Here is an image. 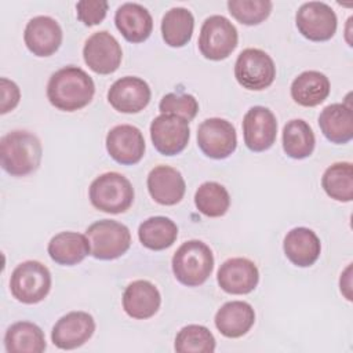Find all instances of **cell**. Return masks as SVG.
<instances>
[{
    "label": "cell",
    "instance_id": "ac0fdd59",
    "mask_svg": "<svg viewBox=\"0 0 353 353\" xmlns=\"http://www.w3.org/2000/svg\"><path fill=\"white\" fill-rule=\"evenodd\" d=\"M23 40L33 55L50 57L62 44V29L54 18L39 15L26 23Z\"/></svg>",
    "mask_w": 353,
    "mask_h": 353
},
{
    "label": "cell",
    "instance_id": "5bb4252c",
    "mask_svg": "<svg viewBox=\"0 0 353 353\" xmlns=\"http://www.w3.org/2000/svg\"><path fill=\"white\" fill-rule=\"evenodd\" d=\"M95 331L94 317L81 310L62 316L51 331L52 343L63 350H72L84 345Z\"/></svg>",
    "mask_w": 353,
    "mask_h": 353
},
{
    "label": "cell",
    "instance_id": "d6986e66",
    "mask_svg": "<svg viewBox=\"0 0 353 353\" xmlns=\"http://www.w3.org/2000/svg\"><path fill=\"white\" fill-rule=\"evenodd\" d=\"M148 190L161 205H174L183 199L186 185L182 174L170 165H157L148 175Z\"/></svg>",
    "mask_w": 353,
    "mask_h": 353
},
{
    "label": "cell",
    "instance_id": "4316f807",
    "mask_svg": "<svg viewBox=\"0 0 353 353\" xmlns=\"http://www.w3.org/2000/svg\"><path fill=\"white\" fill-rule=\"evenodd\" d=\"M4 347L8 353H41L46 350L44 332L30 321L14 323L6 331Z\"/></svg>",
    "mask_w": 353,
    "mask_h": 353
},
{
    "label": "cell",
    "instance_id": "7a4b0ae2",
    "mask_svg": "<svg viewBox=\"0 0 353 353\" xmlns=\"http://www.w3.org/2000/svg\"><path fill=\"white\" fill-rule=\"evenodd\" d=\"M40 139L29 131L15 130L0 139V161L6 172L25 176L34 172L41 161Z\"/></svg>",
    "mask_w": 353,
    "mask_h": 353
},
{
    "label": "cell",
    "instance_id": "9c48e42d",
    "mask_svg": "<svg viewBox=\"0 0 353 353\" xmlns=\"http://www.w3.org/2000/svg\"><path fill=\"white\" fill-rule=\"evenodd\" d=\"M197 145L210 159H226L236 150V130L233 124L225 119H207L197 128Z\"/></svg>",
    "mask_w": 353,
    "mask_h": 353
},
{
    "label": "cell",
    "instance_id": "7c38bea8",
    "mask_svg": "<svg viewBox=\"0 0 353 353\" xmlns=\"http://www.w3.org/2000/svg\"><path fill=\"white\" fill-rule=\"evenodd\" d=\"M83 57L92 72L98 74H110L119 69L123 51L114 36L106 30H101L87 39L83 48Z\"/></svg>",
    "mask_w": 353,
    "mask_h": 353
},
{
    "label": "cell",
    "instance_id": "f546056e",
    "mask_svg": "<svg viewBox=\"0 0 353 353\" xmlns=\"http://www.w3.org/2000/svg\"><path fill=\"white\" fill-rule=\"evenodd\" d=\"M314 134L312 127L302 119L290 120L283 128V149L295 160L309 157L314 149Z\"/></svg>",
    "mask_w": 353,
    "mask_h": 353
},
{
    "label": "cell",
    "instance_id": "6da1fadb",
    "mask_svg": "<svg viewBox=\"0 0 353 353\" xmlns=\"http://www.w3.org/2000/svg\"><path fill=\"white\" fill-rule=\"evenodd\" d=\"M95 94L91 76L77 66H65L54 72L47 84V98L52 106L63 112H74L87 106Z\"/></svg>",
    "mask_w": 353,
    "mask_h": 353
},
{
    "label": "cell",
    "instance_id": "2e32d148",
    "mask_svg": "<svg viewBox=\"0 0 353 353\" xmlns=\"http://www.w3.org/2000/svg\"><path fill=\"white\" fill-rule=\"evenodd\" d=\"M150 97L149 84L135 76H125L116 80L108 91L109 103L121 113H138L143 110L150 102Z\"/></svg>",
    "mask_w": 353,
    "mask_h": 353
},
{
    "label": "cell",
    "instance_id": "8d00e7d4",
    "mask_svg": "<svg viewBox=\"0 0 353 353\" xmlns=\"http://www.w3.org/2000/svg\"><path fill=\"white\" fill-rule=\"evenodd\" d=\"M0 91H1V105H0V113L6 114L15 109V106L19 102L21 91L18 85L6 77L0 79Z\"/></svg>",
    "mask_w": 353,
    "mask_h": 353
},
{
    "label": "cell",
    "instance_id": "4dcf8cb0",
    "mask_svg": "<svg viewBox=\"0 0 353 353\" xmlns=\"http://www.w3.org/2000/svg\"><path fill=\"white\" fill-rule=\"evenodd\" d=\"M324 192L336 201H352L353 199V165L342 161L330 165L321 178Z\"/></svg>",
    "mask_w": 353,
    "mask_h": 353
},
{
    "label": "cell",
    "instance_id": "ba28073f",
    "mask_svg": "<svg viewBox=\"0 0 353 353\" xmlns=\"http://www.w3.org/2000/svg\"><path fill=\"white\" fill-rule=\"evenodd\" d=\"M234 77L244 88L261 91L273 83L276 66L265 51L259 48H245L236 59Z\"/></svg>",
    "mask_w": 353,
    "mask_h": 353
},
{
    "label": "cell",
    "instance_id": "d590c367",
    "mask_svg": "<svg viewBox=\"0 0 353 353\" xmlns=\"http://www.w3.org/2000/svg\"><path fill=\"white\" fill-rule=\"evenodd\" d=\"M77 18L85 26H94L103 21L108 12V1L105 0H81L76 4Z\"/></svg>",
    "mask_w": 353,
    "mask_h": 353
},
{
    "label": "cell",
    "instance_id": "f1b7e54d",
    "mask_svg": "<svg viewBox=\"0 0 353 353\" xmlns=\"http://www.w3.org/2000/svg\"><path fill=\"white\" fill-rule=\"evenodd\" d=\"M194 18L193 14L183 7L168 10L161 19V36L170 47L186 46L193 34Z\"/></svg>",
    "mask_w": 353,
    "mask_h": 353
},
{
    "label": "cell",
    "instance_id": "7402d4cb",
    "mask_svg": "<svg viewBox=\"0 0 353 353\" xmlns=\"http://www.w3.org/2000/svg\"><path fill=\"white\" fill-rule=\"evenodd\" d=\"M283 248L291 263L299 268H307L319 259L321 243L312 229L299 226L285 234Z\"/></svg>",
    "mask_w": 353,
    "mask_h": 353
},
{
    "label": "cell",
    "instance_id": "44dd1931",
    "mask_svg": "<svg viewBox=\"0 0 353 353\" xmlns=\"http://www.w3.org/2000/svg\"><path fill=\"white\" fill-rule=\"evenodd\" d=\"M114 23L123 37L130 43L148 40L153 29L150 12L138 3L121 4L114 14Z\"/></svg>",
    "mask_w": 353,
    "mask_h": 353
},
{
    "label": "cell",
    "instance_id": "8992f818",
    "mask_svg": "<svg viewBox=\"0 0 353 353\" xmlns=\"http://www.w3.org/2000/svg\"><path fill=\"white\" fill-rule=\"evenodd\" d=\"M51 273L48 268L37 261L19 263L11 274L10 290L12 296L26 305L41 302L50 292Z\"/></svg>",
    "mask_w": 353,
    "mask_h": 353
},
{
    "label": "cell",
    "instance_id": "d6a6232c",
    "mask_svg": "<svg viewBox=\"0 0 353 353\" xmlns=\"http://www.w3.org/2000/svg\"><path fill=\"white\" fill-rule=\"evenodd\" d=\"M174 347L178 353H212L215 338L207 327L189 324L176 334Z\"/></svg>",
    "mask_w": 353,
    "mask_h": 353
},
{
    "label": "cell",
    "instance_id": "277c9868",
    "mask_svg": "<svg viewBox=\"0 0 353 353\" xmlns=\"http://www.w3.org/2000/svg\"><path fill=\"white\" fill-rule=\"evenodd\" d=\"M91 204L108 214H121L134 201V188L131 182L119 172H105L97 176L90 185Z\"/></svg>",
    "mask_w": 353,
    "mask_h": 353
},
{
    "label": "cell",
    "instance_id": "603a6c76",
    "mask_svg": "<svg viewBox=\"0 0 353 353\" xmlns=\"http://www.w3.org/2000/svg\"><path fill=\"white\" fill-rule=\"evenodd\" d=\"M214 321L223 336L240 338L254 325L255 312L252 306L244 301H230L221 306Z\"/></svg>",
    "mask_w": 353,
    "mask_h": 353
},
{
    "label": "cell",
    "instance_id": "9a60e30c",
    "mask_svg": "<svg viewBox=\"0 0 353 353\" xmlns=\"http://www.w3.org/2000/svg\"><path fill=\"white\" fill-rule=\"evenodd\" d=\"M106 150L109 156L119 164H137L145 154L143 135L135 125H116L106 135Z\"/></svg>",
    "mask_w": 353,
    "mask_h": 353
},
{
    "label": "cell",
    "instance_id": "4fadbf2b",
    "mask_svg": "<svg viewBox=\"0 0 353 353\" xmlns=\"http://www.w3.org/2000/svg\"><path fill=\"white\" fill-rule=\"evenodd\" d=\"M277 135V121L273 112L265 106H252L243 119L245 146L252 152H265L273 146Z\"/></svg>",
    "mask_w": 353,
    "mask_h": 353
},
{
    "label": "cell",
    "instance_id": "484cf974",
    "mask_svg": "<svg viewBox=\"0 0 353 353\" xmlns=\"http://www.w3.org/2000/svg\"><path fill=\"white\" fill-rule=\"evenodd\" d=\"M330 94L328 77L317 70H306L298 74L291 84L292 99L306 108L320 105Z\"/></svg>",
    "mask_w": 353,
    "mask_h": 353
},
{
    "label": "cell",
    "instance_id": "e0dca14e",
    "mask_svg": "<svg viewBox=\"0 0 353 353\" xmlns=\"http://www.w3.org/2000/svg\"><path fill=\"white\" fill-rule=\"evenodd\" d=\"M216 280L225 292L244 295L258 285L259 272L255 263L247 258H230L218 269Z\"/></svg>",
    "mask_w": 353,
    "mask_h": 353
},
{
    "label": "cell",
    "instance_id": "30bf717a",
    "mask_svg": "<svg viewBox=\"0 0 353 353\" xmlns=\"http://www.w3.org/2000/svg\"><path fill=\"white\" fill-rule=\"evenodd\" d=\"M336 15L334 10L321 1L303 3L295 15L299 33L312 41H327L336 32Z\"/></svg>",
    "mask_w": 353,
    "mask_h": 353
},
{
    "label": "cell",
    "instance_id": "d4e9b609",
    "mask_svg": "<svg viewBox=\"0 0 353 353\" xmlns=\"http://www.w3.org/2000/svg\"><path fill=\"white\" fill-rule=\"evenodd\" d=\"M47 251L55 263L72 266L90 254V243L87 236L77 232H61L50 240Z\"/></svg>",
    "mask_w": 353,
    "mask_h": 353
},
{
    "label": "cell",
    "instance_id": "5b68a950",
    "mask_svg": "<svg viewBox=\"0 0 353 353\" xmlns=\"http://www.w3.org/2000/svg\"><path fill=\"white\" fill-rule=\"evenodd\" d=\"M90 254L101 261H112L124 255L131 245L128 228L113 219H101L85 230Z\"/></svg>",
    "mask_w": 353,
    "mask_h": 353
},
{
    "label": "cell",
    "instance_id": "3957f363",
    "mask_svg": "<svg viewBox=\"0 0 353 353\" xmlns=\"http://www.w3.org/2000/svg\"><path fill=\"white\" fill-rule=\"evenodd\" d=\"M172 272L175 279L188 287L205 283L214 269L211 248L200 240L185 241L172 256Z\"/></svg>",
    "mask_w": 353,
    "mask_h": 353
},
{
    "label": "cell",
    "instance_id": "e575fe53",
    "mask_svg": "<svg viewBox=\"0 0 353 353\" xmlns=\"http://www.w3.org/2000/svg\"><path fill=\"white\" fill-rule=\"evenodd\" d=\"M159 109L164 114H175L190 121L199 112V103L197 99L190 94L170 92L161 98Z\"/></svg>",
    "mask_w": 353,
    "mask_h": 353
},
{
    "label": "cell",
    "instance_id": "ffe728a7",
    "mask_svg": "<svg viewBox=\"0 0 353 353\" xmlns=\"http://www.w3.org/2000/svg\"><path fill=\"white\" fill-rule=\"evenodd\" d=\"M160 303L161 295L157 287L148 280L130 283L123 294V309L132 319H150L160 309Z\"/></svg>",
    "mask_w": 353,
    "mask_h": 353
},
{
    "label": "cell",
    "instance_id": "836d02e7",
    "mask_svg": "<svg viewBox=\"0 0 353 353\" xmlns=\"http://www.w3.org/2000/svg\"><path fill=\"white\" fill-rule=\"evenodd\" d=\"M273 3L269 0H229L228 10L234 19L243 25H258L263 22L272 11Z\"/></svg>",
    "mask_w": 353,
    "mask_h": 353
},
{
    "label": "cell",
    "instance_id": "8fae6325",
    "mask_svg": "<svg viewBox=\"0 0 353 353\" xmlns=\"http://www.w3.org/2000/svg\"><path fill=\"white\" fill-rule=\"evenodd\" d=\"M150 138L159 153L175 156L181 153L189 142V121L175 114L161 113L154 117L150 124Z\"/></svg>",
    "mask_w": 353,
    "mask_h": 353
},
{
    "label": "cell",
    "instance_id": "83f0119b",
    "mask_svg": "<svg viewBox=\"0 0 353 353\" xmlns=\"http://www.w3.org/2000/svg\"><path fill=\"white\" fill-rule=\"evenodd\" d=\"M138 237L143 247L161 251L171 247L178 237V228L167 216H150L139 225Z\"/></svg>",
    "mask_w": 353,
    "mask_h": 353
},
{
    "label": "cell",
    "instance_id": "52a82bcc",
    "mask_svg": "<svg viewBox=\"0 0 353 353\" xmlns=\"http://www.w3.org/2000/svg\"><path fill=\"white\" fill-rule=\"evenodd\" d=\"M239 34L236 26L223 15L208 17L200 29L199 50L211 61L228 58L237 47Z\"/></svg>",
    "mask_w": 353,
    "mask_h": 353
},
{
    "label": "cell",
    "instance_id": "1f68e13d",
    "mask_svg": "<svg viewBox=\"0 0 353 353\" xmlns=\"http://www.w3.org/2000/svg\"><path fill=\"white\" fill-rule=\"evenodd\" d=\"M197 210L210 218H218L226 214L230 205V196L225 186L218 182H204L194 193Z\"/></svg>",
    "mask_w": 353,
    "mask_h": 353
},
{
    "label": "cell",
    "instance_id": "cb8c5ba5",
    "mask_svg": "<svg viewBox=\"0 0 353 353\" xmlns=\"http://www.w3.org/2000/svg\"><path fill=\"white\" fill-rule=\"evenodd\" d=\"M323 135L332 143L343 145L353 138V114L350 105L331 103L319 116Z\"/></svg>",
    "mask_w": 353,
    "mask_h": 353
}]
</instances>
